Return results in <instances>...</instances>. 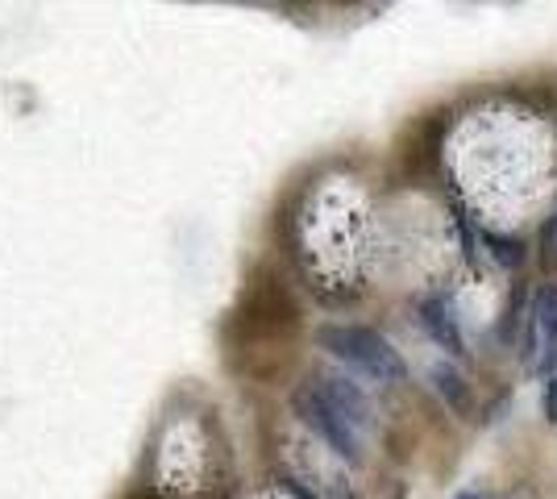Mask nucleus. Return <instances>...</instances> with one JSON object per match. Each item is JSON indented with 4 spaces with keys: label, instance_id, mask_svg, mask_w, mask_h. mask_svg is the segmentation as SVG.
<instances>
[{
    "label": "nucleus",
    "instance_id": "5",
    "mask_svg": "<svg viewBox=\"0 0 557 499\" xmlns=\"http://www.w3.org/2000/svg\"><path fill=\"white\" fill-rule=\"evenodd\" d=\"M541 333L549 337L557 333V287H545L536 296L533 312H529V337H524V362H533L541 354Z\"/></svg>",
    "mask_w": 557,
    "mask_h": 499
},
{
    "label": "nucleus",
    "instance_id": "6",
    "mask_svg": "<svg viewBox=\"0 0 557 499\" xmlns=\"http://www.w3.org/2000/svg\"><path fill=\"white\" fill-rule=\"evenodd\" d=\"M429 379H433V387H437V396H442L445 404L454 408V412H466V404H470V387H466V379L454 371V366L437 362V366L429 371Z\"/></svg>",
    "mask_w": 557,
    "mask_h": 499
},
{
    "label": "nucleus",
    "instance_id": "8",
    "mask_svg": "<svg viewBox=\"0 0 557 499\" xmlns=\"http://www.w3.org/2000/svg\"><path fill=\"white\" fill-rule=\"evenodd\" d=\"M545 416L557 425V375L549 383H545Z\"/></svg>",
    "mask_w": 557,
    "mask_h": 499
},
{
    "label": "nucleus",
    "instance_id": "7",
    "mask_svg": "<svg viewBox=\"0 0 557 499\" xmlns=\"http://www.w3.org/2000/svg\"><path fill=\"white\" fill-rule=\"evenodd\" d=\"M495 246V259L499 262H520V241H504V238H487Z\"/></svg>",
    "mask_w": 557,
    "mask_h": 499
},
{
    "label": "nucleus",
    "instance_id": "4",
    "mask_svg": "<svg viewBox=\"0 0 557 499\" xmlns=\"http://www.w3.org/2000/svg\"><path fill=\"white\" fill-rule=\"evenodd\" d=\"M420 321H424L429 337H433L442 350L462 354V329H458V316H454V309H449L445 300H424V304H420Z\"/></svg>",
    "mask_w": 557,
    "mask_h": 499
},
{
    "label": "nucleus",
    "instance_id": "1",
    "mask_svg": "<svg viewBox=\"0 0 557 499\" xmlns=\"http://www.w3.org/2000/svg\"><path fill=\"white\" fill-rule=\"evenodd\" d=\"M317 341H321V350H329V354L349 362V366H358L362 375H371L379 383L408 379V362L399 358V350L387 337H379L374 329H362V325H321Z\"/></svg>",
    "mask_w": 557,
    "mask_h": 499
},
{
    "label": "nucleus",
    "instance_id": "9",
    "mask_svg": "<svg viewBox=\"0 0 557 499\" xmlns=\"http://www.w3.org/2000/svg\"><path fill=\"white\" fill-rule=\"evenodd\" d=\"M458 499H483V496H479V491H462Z\"/></svg>",
    "mask_w": 557,
    "mask_h": 499
},
{
    "label": "nucleus",
    "instance_id": "2",
    "mask_svg": "<svg viewBox=\"0 0 557 499\" xmlns=\"http://www.w3.org/2000/svg\"><path fill=\"white\" fill-rule=\"evenodd\" d=\"M292 408H296V416H300L304 425L312 428L321 441H325L333 453H342L346 462H358L362 458V437H358V428H349L333 408L304 383V387H296V396H292Z\"/></svg>",
    "mask_w": 557,
    "mask_h": 499
},
{
    "label": "nucleus",
    "instance_id": "3",
    "mask_svg": "<svg viewBox=\"0 0 557 499\" xmlns=\"http://www.w3.org/2000/svg\"><path fill=\"white\" fill-rule=\"evenodd\" d=\"M308 387H312V391H317V396H321L349 428H367V421H371V404H367V396H362L358 383H349L346 375L325 371V375H312Z\"/></svg>",
    "mask_w": 557,
    "mask_h": 499
}]
</instances>
